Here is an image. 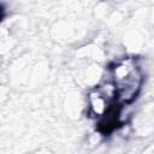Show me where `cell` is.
<instances>
[{
	"instance_id": "2",
	"label": "cell",
	"mask_w": 154,
	"mask_h": 154,
	"mask_svg": "<svg viewBox=\"0 0 154 154\" xmlns=\"http://www.w3.org/2000/svg\"><path fill=\"white\" fill-rule=\"evenodd\" d=\"M113 100H116V93L112 84L99 87L89 94L90 109L97 117H103L114 107Z\"/></svg>"
},
{
	"instance_id": "1",
	"label": "cell",
	"mask_w": 154,
	"mask_h": 154,
	"mask_svg": "<svg viewBox=\"0 0 154 154\" xmlns=\"http://www.w3.org/2000/svg\"><path fill=\"white\" fill-rule=\"evenodd\" d=\"M142 81V72L131 58L124 59L112 67V85L119 103L132 102L141 89Z\"/></svg>"
}]
</instances>
